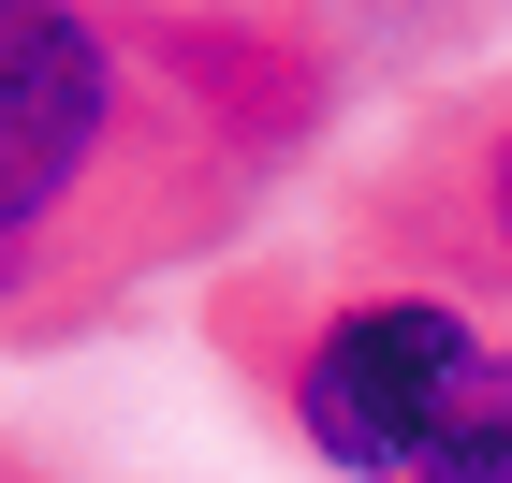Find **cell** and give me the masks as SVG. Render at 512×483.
I'll use <instances>...</instances> for the list:
<instances>
[{
    "mask_svg": "<svg viewBox=\"0 0 512 483\" xmlns=\"http://www.w3.org/2000/svg\"><path fill=\"white\" fill-rule=\"evenodd\" d=\"M220 352L322 483H512V322L337 249L220 279Z\"/></svg>",
    "mask_w": 512,
    "mask_h": 483,
    "instance_id": "2",
    "label": "cell"
},
{
    "mask_svg": "<svg viewBox=\"0 0 512 483\" xmlns=\"http://www.w3.org/2000/svg\"><path fill=\"white\" fill-rule=\"evenodd\" d=\"M381 0H0V322L235 249L366 103Z\"/></svg>",
    "mask_w": 512,
    "mask_h": 483,
    "instance_id": "1",
    "label": "cell"
},
{
    "mask_svg": "<svg viewBox=\"0 0 512 483\" xmlns=\"http://www.w3.org/2000/svg\"><path fill=\"white\" fill-rule=\"evenodd\" d=\"M308 249L381 264V279H425V293H469V308L512 322V74L439 88L425 118H395L322 191Z\"/></svg>",
    "mask_w": 512,
    "mask_h": 483,
    "instance_id": "3",
    "label": "cell"
}]
</instances>
